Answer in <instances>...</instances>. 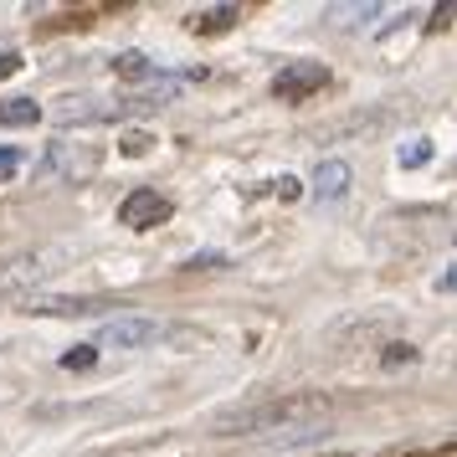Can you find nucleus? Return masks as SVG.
I'll use <instances>...</instances> for the list:
<instances>
[{"label":"nucleus","instance_id":"f257e3e1","mask_svg":"<svg viewBox=\"0 0 457 457\" xmlns=\"http://www.w3.org/2000/svg\"><path fill=\"white\" fill-rule=\"evenodd\" d=\"M334 411L329 395L319 391H293V395H268V401H252L237 411L216 416V432L221 436H252V432H283V427H313Z\"/></svg>","mask_w":457,"mask_h":457},{"label":"nucleus","instance_id":"f03ea898","mask_svg":"<svg viewBox=\"0 0 457 457\" xmlns=\"http://www.w3.org/2000/svg\"><path fill=\"white\" fill-rule=\"evenodd\" d=\"M67 247H31V252H16V257H0V293H21L31 283H42L52 272L62 268Z\"/></svg>","mask_w":457,"mask_h":457},{"label":"nucleus","instance_id":"7ed1b4c3","mask_svg":"<svg viewBox=\"0 0 457 457\" xmlns=\"http://www.w3.org/2000/svg\"><path fill=\"white\" fill-rule=\"evenodd\" d=\"M160 339V324L145 319V313H119V319H108L98 339H93V350H145Z\"/></svg>","mask_w":457,"mask_h":457},{"label":"nucleus","instance_id":"20e7f679","mask_svg":"<svg viewBox=\"0 0 457 457\" xmlns=\"http://www.w3.org/2000/svg\"><path fill=\"white\" fill-rule=\"evenodd\" d=\"M42 170L52 180H87V175L98 170V149L83 145V139H52Z\"/></svg>","mask_w":457,"mask_h":457},{"label":"nucleus","instance_id":"39448f33","mask_svg":"<svg viewBox=\"0 0 457 457\" xmlns=\"http://www.w3.org/2000/svg\"><path fill=\"white\" fill-rule=\"evenodd\" d=\"M324 83H329V67H324V62H293V67H283V72L272 78V93H278V98H288V104H298V98L319 93Z\"/></svg>","mask_w":457,"mask_h":457},{"label":"nucleus","instance_id":"423d86ee","mask_svg":"<svg viewBox=\"0 0 457 457\" xmlns=\"http://www.w3.org/2000/svg\"><path fill=\"white\" fill-rule=\"evenodd\" d=\"M170 201L165 195H154V190H129L124 195V206H119V221L134 231H149V227H160V221H170Z\"/></svg>","mask_w":457,"mask_h":457},{"label":"nucleus","instance_id":"0eeeda50","mask_svg":"<svg viewBox=\"0 0 457 457\" xmlns=\"http://www.w3.org/2000/svg\"><path fill=\"white\" fill-rule=\"evenodd\" d=\"M350 180H354V170L345 165V160H324V165L313 170V195H319V201H339V195L350 190Z\"/></svg>","mask_w":457,"mask_h":457},{"label":"nucleus","instance_id":"6e6552de","mask_svg":"<svg viewBox=\"0 0 457 457\" xmlns=\"http://www.w3.org/2000/svg\"><path fill=\"white\" fill-rule=\"evenodd\" d=\"M104 309V298H37V303H26V313H57V319H87Z\"/></svg>","mask_w":457,"mask_h":457},{"label":"nucleus","instance_id":"1a4fd4ad","mask_svg":"<svg viewBox=\"0 0 457 457\" xmlns=\"http://www.w3.org/2000/svg\"><path fill=\"white\" fill-rule=\"evenodd\" d=\"M242 21V11L237 5H206V11H190V31L195 37H216V31H231V26Z\"/></svg>","mask_w":457,"mask_h":457},{"label":"nucleus","instance_id":"9d476101","mask_svg":"<svg viewBox=\"0 0 457 457\" xmlns=\"http://www.w3.org/2000/svg\"><path fill=\"white\" fill-rule=\"evenodd\" d=\"M113 72L124 83H145V78H154V57H145V52H119L113 57Z\"/></svg>","mask_w":457,"mask_h":457},{"label":"nucleus","instance_id":"9b49d317","mask_svg":"<svg viewBox=\"0 0 457 457\" xmlns=\"http://www.w3.org/2000/svg\"><path fill=\"white\" fill-rule=\"evenodd\" d=\"M37 119H42V108L31 104V98H5L0 104V124L5 129H31Z\"/></svg>","mask_w":457,"mask_h":457},{"label":"nucleus","instance_id":"f8f14e48","mask_svg":"<svg viewBox=\"0 0 457 457\" xmlns=\"http://www.w3.org/2000/svg\"><path fill=\"white\" fill-rule=\"evenodd\" d=\"M432 160V139H421V134H411L406 145H395V165L401 170H421Z\"/></svg>","mask_w":457,"mask_h":457},{"label":"nucleus","instance_id":"ddd939ff","mask_svg":"<svg viewBox=\"0 0 457 457\" xmlns=\"http://www.w3.org/2000/svg\"><path fill=\"white\" fill-rule=\"evenodd\" d=\"M334 16H350V26H375V16H386V5H339Z\"/></svg>","mask_w":457,"mask_h":457},{"label":"nucleus","instance_id":"4468645a","mask_svg":"<svg viewBox=\"0 0 457 457\" xmlns=\"http://www.w3.org/2000/svg\"><path fill=\"white\" fill-rule=\"evenodd\" d=\"M119 149H124V154H149V149H154V134H145V129H129Z\"/></svg>","mask_w":457,"mask_h":457},{"label":"nucleus","instance_id":"2eb2a0df","mask_svg":"<svg viewBox=\"0 0 457 457\" xmlns=\"http://www.w3.org/2000/svg\"><path fill=\"white\" fill-rule=\"evenodd\" d=\"M93 360H98V350H93V345H87V350H67V354H62V365H67V370H87Z\"/></svg>","mask_w":457,"mask_h":457},{"label":"nucleus","instance_id":"dca6fc26","mask_svg":"<svg viewBox=\"0 0 457 457\" xmlns=\"http://www.w3.org/2000/svg\"><path fill=\"white\" fill-rule=\"evenodd\" d=\"M21 149H0V180H11V175H16V170H21Z\"/></svg>","mask_w":457,"mask_h":457},{"label":"nucleus","instance_id":"f3484780","mask_svg":"<svg viewBox=\"0 0 457 457\" xmlns=\"http://www.w3.org/2000/svg\"><path fill=\"white\" fill-rule=\"evenodd\" d=\"M16 67H21V57H16V52H5V57H0V78H11Z\"/></svg>","mask_w":457,"mask_h":457},{"label":"nucleus","instance_id":"a211bd4d","mask_svg":"<svg viewBox=\"0 0 457 457\" xmlns=\"http://www.w3.org/2000/svg\"><path fill=\"white\" fill-rule=\"evenodd\" d=\"M436 288H457V268L447 272V278H436Z\"/></svg>","mask_w":457,"mask_h":457}]
</instances>
